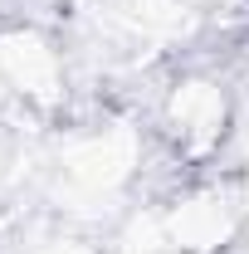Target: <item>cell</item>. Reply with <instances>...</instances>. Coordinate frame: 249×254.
Returning a JSON list of instances; mask_svg holds the SVG:
<instances>
[{
	"instance_id": "1",
	"label": "cell",
	"mask_w": 249,
	"mask_h": 254,
	"mask_svg": "<svg viewBox=\"0 0 249 254\" xmlns=\"http://www.w3.org/2000/svg\"><path fill=\"white\" fill-rule=\"evenodd\" d=\"M225 123H230V108H225V93L215 83H200V78H186L176 83L171 98H166V113H161V127H166V142L171 152L186 161L210 157L225 137Z\"/></svg>"
}]
</instances>
